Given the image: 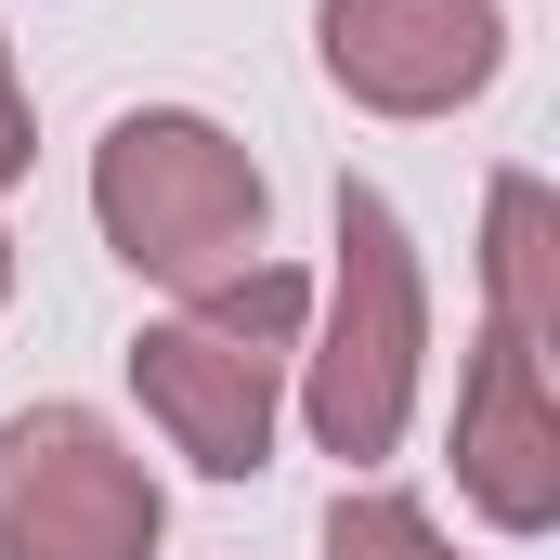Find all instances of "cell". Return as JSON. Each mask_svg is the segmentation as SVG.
Segmentation results:
<instances>
[{
  "label": "cell",
  "mask_w": 560,
  "mask_h": 560,
  "mask_svg": "<svg viewBox=\"0 0 560 560\" xmlns=\"http://www.w3.org/2000/svg\"><path fill=\"white\" fill-rule=\"evenodd\" d=\"M482 287H495V326H482V365H469V405H456V482L495 535H548L560 522V405H548V183L535 170H495V209H482Z\"/></svg>",
  "instance_id": "6da1fadb"
},
{
  "label": "cell",
  "mask_w": 560,
  "mask_h": 560,
  "mask_svg": "<svg viewBox=\"0 0 560 560\" xmlns=\"http://www.w3.org/2000/svg\"><path fill=\"white\" fill-rule=\"evenodd\" d=\"M92 222H105V248H118L131 275L209 300L222 275L261 261V235H275V183H261V156L222 131V118L143 105V118H118V131L92 143Z\"/></svg>",
  "instance_id": "7a4b0ae2"
},
{
  "label": "cell",
  "mask_w": 560,
  "mask_h": 560,
  "mask_svg": "<svg viewBox=\"0 0 560 560\" xmlns=\"http://www.w3.org/2000/svg\"><path fill=\"white\" fill-rule=\"evenodd\" d=\"M300 313H313V287L287 275V261H248V275L209 287L196 313H170V326L131 339L143 418L170 430L209 482H248L275 456V392H287V365H300Z\"/></svg>",
  "instance_id": "3957f363"
},
{
  "label": "cell",
  "mask_w": 560,
  "mask_h": 560,
  "mask_svg": "<svg viewBox=\"0 0 560 560\" xmlns=\"http://www.w3.org/2000/svg\"><path fill=\"white\" fill-rule=\"evenodd\" d=\"M430 352V287L405 248V209L378 183H339V300H326V352H313V443L339 469H378L405 443Z\"/></svg>",
  "instance_id": "277c9868"
},
{
  "label": "cell",
  "mask_w": 560,
  "mask_h": 560,
  "mask_svg": "<svg viewBox=\"0 0 560 560\" xmlns=\"http://www.w3.org/2000/svg\"><path fill=\"white\" fill-rule=\"evenodd\" d=\"M156 482L92 405L0 418V560H156Z\"/></svg>",
  "instance_id": "5b68a950"
},
{
  "label": "cell",
  "mask_w": 560,
  "mask_h": 560,
  "mask_svg": "<svg viewBox=\"0 0 560 560\" xmlns=\"http://www.w3.org/2000/svg\"><path fill=\"white\" fill-rule=\"evenodd\" d=\"M313 52L365 118H456L509 66L495 0H313Z\"/></svg>",
  "instance_id": "8992f818"
},
{
  "label": "cell",
  "mask_w": 560,
  "mask_h": 560,
  "mask_svg": "<svg viewBox=\"0 0 560 560\" xmlns=\"http://www.w3.org/2000/svg\"><path fill=\"white\" fill-rule=\"evenodd\" d=\"M326 560H456V548L430 535L418 495H339L326 509Z\"/></svg>",
  "instance_id": "52a82bcc"
},
{
  "label": "cell",
  "mask_w": 560,
  "mask_h": 560,
  "mask_svg": "<svg viewBox=\"0 0 560 560\" xmlns=\"http://www.w3.org/2000/svg\"><path fill=\"white\" fill-rule=\"evenodd\" d=\"M26 183V79H13V39H0V196Z\"/></svg>",
  "instance_id": "ba28073f"
},
{
  "label": "cell",
  "mask_w": 560,
  "mask_h": 560,
  "mask_svg": "<svg viewBox=\"0 0 560 560\" xmlns=\"http://www.w3.org/2000/svg\"><path fill=\"white\" fill-rule=\"evenodd\" d=\"M0 300H13V248H0Z\"/></svg>",
  "instance_id": "9c48e42d"
}]
</instances>
